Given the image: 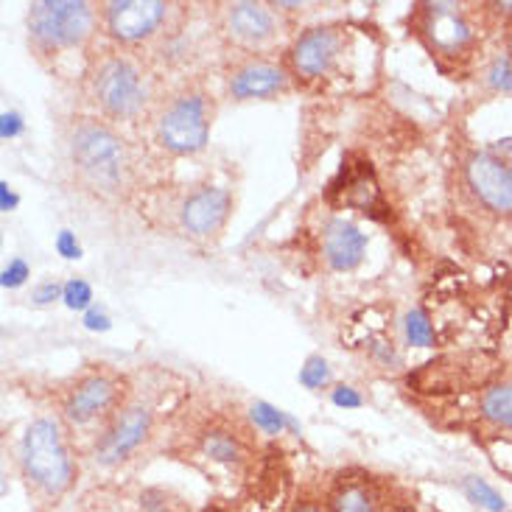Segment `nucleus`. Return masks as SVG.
Returning <instances> with one entry per match:
<instances>
[{
    "label": "nucleus",
    "mask_w": 512,
    "mask_h": 512,
    "mask_svg": "<svg viewBox=\"0 0 512 512\" xmlns=\"http://www.w3.org/2000/svg\"><path fill=\"white\" fill-rule=\"evenodd\" d=\"M20 129H23V121H20V115H17V112H3V132H0V135L9 140V138H14V135H17Z\"/></svg>",
    "instance_id": "nucleus-30"
},
{
    "label": "nucleus",
    "mask_w": 512,
    "mask_h": 512,
    "mask_svg": "<svg viewBox=\"0 0 512 512\" xmlns=\"http://www.w3.org/2000/svg\"><path fill=\"white\" fill-rule=\"evenodd\" d=\"M479 412L490 426L512 431V381H501V384L485 389V395L479 401Z\"/></svg>",
    "instance_id": "nucleus-16"
},
{
    "label": "nucleus",
    "mask_w": 512,
    "mask_h": 512,
    "mask_svg": "<svg viewBox=\"0 0 512 512\" xmlns=\"http://www.w3.org/2000/svg\"><path fill=\"white\" fill-rule=\"evenodd\" d=\"M487 84L499 93H512V59L510 56H499L490 62L487 68Z\"/></svg>",
    "instance_id": "nucleus-24"
},
{
    "label": "nucleus",
    "mask_w": 512,
    "mask_h": 512,
    "mask_svg": "<svg viewBox=\"0 0 512 512\" xmlns=\"http://www.w3.org/2000/svg\"><path fill=\"white\" fill-rule=\"evenodd\" d=\"M465 180L471 185L473 196L487 210L499 216H512V182L501 160L490 152H476L465 166Z\"/></svg>",
    "instance_id": "nucleus-13"
},
{
    "label": "nucleus",
    "mask_w": 512,
    "mask_h": 512,
    "mask_svg": "<svg viewBox=\"0 0 512 512\" xmlns=\"http://www.w3.org/2000/svg\"><path fill=\"white\" fill-rule=\"evenodd\" d=\"M84 325L90 328V331H107L110 328V319L104 311H98V308H90L87 314H84Z\"/></svg>",
    "instance_id": "nucleus-29"
},
{
    "label": "nucleus",
    "mask_w": 512,
    "mask_h": 512,
    "mask_svg": "<svg viewBox=\"0 0 512 512\" xmlns=\"http://www.w3.org/2000/svg\"><path fill=\"white\" fill-rule=\"evenodd\" d=\"M216 121V98L205 82L185 79L160 96L149 115L154 146L171 157H194L205 152Z\"/></svg>",
    "instance_id": "nucleus-3"
},
{
    "label": "nucleus",
    "mask_w": 512,
    "mask_h": 512,
    "mask_svg": "<svg viewBox=\"0 0 512 512\" xmlns=\"http://www.w3.org/2000/svg\"><path fill=\"white\" fill-rule=\"evenodd\" d=\"M406 339H409V345L415 347L434 345V328H431L429 317L423 311H409L406 314Z\"/></svg>",
    "instance_id": "nucleus-21"
},
{
    "label": "nucleus",
    "mask_w": 512,
    "mask_h": 512,
    "mask_svg": "<svg viewBox=\"0 0 512 512\" xmlns=\"http://www.w3.org/2000/svg\"><path fill=\"white\" fill-rule=\"evenodd\" d=\"M294 90V73L286 62L266 54H241L224 70V96L236 104L272 101Z\"/></svg>",
    "instance_id": "nucleus-9"
},
{
    "label": "nucleus",
    "mask_w": 512,
    "mask_h": 512,
    "mask_svg": "<svg viewBox=\"0 0 512 512\" xmlns=\"http://www.w3.org/2000/svg\"><path fill=\"white\" fill-rule=\"evenodd\" d=\"M423 34L434 51L457 54L473 40V28L462 17L457 3H423Z\"/></svg>",
    "instance_id": "nucleus-14"
},
{
    "label": "nucleus",
    "mask_w": 512,
    "mask_h": 512,
    "mask_svg": "<svg viewBox=\"0 0 512 512\" xmlns=\"http://www.w3.org/2000/svg\"><path fill=\"white\" fill-rule=\"evenodd\" d=\"M233 216V194L224 185H196L182 196L177 208V224L185 238L196 244H210L222 236Z\"/></svg>",
    "instance_id": "nucleus-12"
},
{
    "label": "nucleus",
    "mask_w": 512,
    "mask_h": 512,
    "mask_svg": "<svg viewBox=\"0 0 512 512\" xmlns=\"http://www.w3.org/2000/svg\"><path fill=\"white\" fill-rule=\"evenodd\" d=\"M250 417H252V423H255L261 431H266V434H283V429L291 426V420L286 417V412H280V409H275V406H269L266 401L252 403Z\"/></svg>",
    "instance_id": "nucleus-20"
},
{
    "label": "nucleus",
    "mask_w": 512,
    "mask_h": 512,
    "mask_svg": "<svg viewBox=\"0 0 512 512\" xmlns=\"http://www.w3.org/2000/svg\"><path fill=\"white\" fill-rule=\"evenodd\" d=\"M202 454L213 462H222V465H236L244 457V445L238 440L233 431L227 429H210L202 434L199 440Z\"/></svg>",
    "instance_id": "nucleus-17"
},
{
    "label": "nucleus",
    "mask_w": 512,
    "mask_h": 512,
    "mask_svg": "<svg viewBox=\"0 0 512 512\" xmlns=\"http://www.w3.org/2000/svg\"><path fill=\"white\" fill-rule=\"evenodd\" d=\"M289 23L275 3L236 0L219 6V34L241 54H266L286 37Z\"/></svg>",
    "instance_id": "nucleus-8"
},
{
    "label": "nucleus",
    "mask_w": 512,
    "mask_h": 512,
    "mask_svg": "<svg viewBox=\"0 0 512 512\" xmlns=\"http://www.w3.org/2000/svg\"><path fill=\"white\" fill-rule=\"evenodd\" d=\"M56 250H59L62 258H70V261L82 255V250H79V241H76L73 233H68V230H62V233L56 236Z\"/></svg>",
    "instance_id": "nucleus-27"
},
{
    "label": "nucleus",
    "mask_w": 512,
    "mask_h": 512,
    "mask_svg": "<svg viewBox=\"0 0 512 512\" xmlns=\"http://www.w3.org/2000/svg\"><path fill=\"white\" fill-rule=\"evenodd\" d=\"M28 277V263L23 258H14L6 269H3V286L6 289H17V286H23Z\"/></svg>",
    "instance_id": "nucleus-25"
},
{
    "label": "nucleus",
    "mask_w": 512,
    "mask_h": 512,
    "mask_svg": "<svg viewBox=\"0 0 512 512\" xmlns=\"http://www.w3.org/2000/svg\"><path fill=\"white\" fill-rule=\"evenodd\" d=\"M3 188V210H9L14 205V196L9 194V185H0Z\"/></svg>",
    "instance_id": "nucleus-31"
},
{
    "label": "nucleus",
    "mask_w": 512,
    "mask_h": 512,
    "mask_svg": "<svg viewBox=\"0 0 512 512\" xmlns=\"http://www.w3.org/2000/svg\"><path fill=\"white\" fill-rule=\"evenodd\" d=\"M297 512H322V510H319V507H300Z\"/></svg>",
    "instance_id": "nucleus-32"
},
{
    "label": "nucleus",
    "mask_w": 512,
    "mask_h": 512,
    "mask_svg": "<svg viewBox=\"0 0 512 512\" xmlns=\"http://www.w3.org/2000/svg\"><path fill=\"white\" fill-rule=\"evenodd\" d=\"M65 163L76 185L98 199H124L135 185V154L118 126L98 115H73L62 132Z\"/></svg>",
    "instance_id": "nucleus-2"
},
{
    "label": "nucleus",
    "mask_w": 512,
    "mask_h": 512,
    "mask_svg": "<svg viewBox=\"0 0 512 512\" xmlns=\"http://www.w3.org/2000/svg\"><path fill=\"white\" fill-rule=\"evenodd\" d=\"M331 512H384L381 510V501L375 496L373 490L361 482H347L342 490L333 496V510Z\"/></svg>",
    "instance_id": "nucleus-18"
},
{
    "label": "nucleus",
    "mask_w": 512,
    "mask_h": 512,
    "mask_svg": "<svg viewBox=\"0 0 512 512\" xmlns=\"http://www.w3.org/2000/svg\"><path fill=\"white\" fill-rule=\"evenodd\" d=\"M462 490H465V496H468L476 507H482V510L507 512V501L501 499V493H496V490L487 485L485 479H479V476H468V479L462 482Z\"/></svg>",
    "instance_id": "nucleus-19"
},
{
    "label": "nucleus",
    "mask_w": 512,
    "mask_h": 512,
    "mask_svg": "<svg viewBox=\"0 0 512 512\" xmlns=\"http://www.w3.org/2000/svg\"><path fill=\"white\" fill-rule=\"evenodd\" d=\"M331 398L336 406H345V409H359L361 406V395L353 387H336Z\"/></svg>",
    "instance_id": "nucleus-28"
},
{
    "label": "nucleus",
    "mask_w": 512,
    "mask_h": 512,
    "mask_svg": "<svg viewBox=\"0 0 512 512\" xmlns=\"http://www.w3.org/2000/svg\"><path fill=\"white\" fill-rule=\"evenodd\" d=\"M98 26V6L87 0H37L26 14L28 45L40 59L82 51L93 42Z\"/></svg>",
    "instance_id": "nucleus-5"
},
{
    "label": "nucleus",
    "mask_w": 512,
    "mask_h": 512,
    "mask_svg": "<svg viewBox=\"0 0 512 512\" xmlns=\"http://www.w3.org/2000/svg\"><path fill=\"white\" fill-rule=\"evenodd\" d=\"M347 48V31L342 26H314L305 28L297 40L291 42L286 65L294 79L319 82L339 68Z\"/></svg>",
    "instance_id": "nucleus-11"
},
{
    "label": "nucleus",
    "mask_w": 512,
    "mask_h": 512,
    "mask_svg": "<svg viewBox=\"0 0 512 512\" xmlns=\"http://www.w3.org/2000/svg\"><path fill=\"white\" fill-rule=\"evenodd\" d=\"M504 166H507V163H504ZM507 174H510V182H512V163H510V166H507Z\"/></svg>",
    "instance_id": "nucleus-33"
},
{
    "label": "nucleus",
    "mask_w": 512,
    "mask_h": 512,
    "mask_svg": "<svg viewBox=\"0 0 512 512\" xmlns=\"http://www.w3.org/2000/svg\"><path fill=\"white\" fill-rule=\"evenodd\" d=\"M322 255L333 272H353L367 255V236L359 224L331 219L322 230Z\"/></svg>",
    "instance_id": "nucleus-15"
},
{
    "label": "nucleus",
    "mask_w": 512,
    "mask_h": 512,
    "mask_svg": "<svg viewBox=\"0 0 512 512\" xmlns=\"http://www.w3.org/2000/svg\"><path fill=\"white\" fill-rule=\"evenodd\" d=\"M62 300L68 305L70 311H84V308H93V286L82 280V277H73L65 283L62 291Z\"/></svg>",
    "instance_id": "nucleus-22"
},
{
    "label": "nucleus",
    "mask_w": 512,
    "mask_h": 512,
    "mask_svg": "<svg viewBox=\"0 0 512 512\" xmlns=\"http://www.w3.org/2000/svg\"><path fill=\"white\" fill-rule=\"evenodd\" d=\"M62 291H65V283H54V280H48V283H42L34 289L31 294V300L37 305H48L54 303V300H62Z\"/></svg>",
    "instance_id": "nucleus-26"
},
{
    "label": "nucleus",
    "mask_w": 512,
    "mask_h": 512,
    "mask_svg": "<svg viewBox=\"0 0 512 512\" xmlns=\"http://www.w3.org/2000/svg\"><path fill=\"white\" fill-rule=\"evenodd\" d=\"M182 3L168 0H107L98 3V17L107 40L118 48H152L171 28H177L185 20Z\"/></svg>",
    "instance_id": "nucleus-6"
},
{
    "label": "nucleus",
    "mask_w": 512,
    "mask_h": 512,
    "mask_svg": "<svg viewBox=\"0 0 512 512\" xmlns=\"http://www.w3.org/2000/svg\"><path fill=\"white\" fill-rule=\"evenodd\" d=\"M82 96L93 115L110 124H138L160 101L157 68L152 59H143L138 51L107 45L87 62L82 76Z\"/></svg>",
    "instance_id": "nucleus-1"
},
{
    "label": "nucleus",
    "mask_w": 512,
    "mask_h": 512,
    "mask_svg": "<svg viewBox=\"0 0 512 512\" xmlns=\"http://www.w3.org/2000/svg\"><path fill=\"white\" fill-rule=\"evenodd\" d=\"M154 406L146 401H126L93 440V459L101 468H115L152 437Z\"/></svg>",
    "instance_id": "nucleus-10"
},
{
    "label": "nucleus",
    "mask_w": 512,
    "mask_h": 512,
    "mask_svg": "<svg viewBox=\"0 0 512 512\" xmlns=\"http://www.w3.org/2000/svg\"><path fill=\"white\" fill-rule=\"evenodd\" d=\"M20 471L37 493L56 499L76 482V457L62 415H37L20 437Z\"/></svg>",
    "instance_id": "nucleus-4"
},
{
    "label": "nucleus",
    "mask_w": 512,
    "mask_h": 512,
    "mask_svg": "<svg viewBox=\"0 0 512 512\" xmlns=\"http://www.w3.org/2000/svg\"><path fill=\"white\" fill-rule=\"evenodd\" d=\"M129 401V381L110 367L79 373L59 398V415L68 429H104Z\"/></svg>",
    "instance_id": "nucleus-7"
},
{
    "label": "nucleus",
    "mask_w": 512,
    "mask_h": 512,
    "mask_svg": "<svg viewBox=\"0 0 512 512\" xmlns=\"http://www.w3.org/2000/svg\"><path fill=\"white\" fill-rule=\"evenodd\" d=\"M328 378H331V367H328V361L322 359V356H311V359L305 361L303 370H300V384L308 389H322L328 384Z\"/></svg>",
    "instance_id": "nucleus-23"
}]
</instances>
